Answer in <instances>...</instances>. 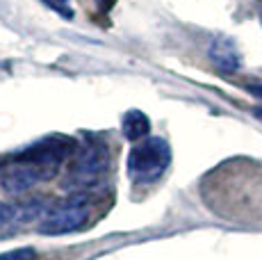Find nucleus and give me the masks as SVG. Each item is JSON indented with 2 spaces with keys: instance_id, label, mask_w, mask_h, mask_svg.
Segmentation results:
<instances>
[{
  "instance_id": "obj_3",
  "label": "nucleus",
  "mask_w": 262,
  "mask_h": 260,
  "mask_svg": "<svg viewBox=\"0 0 262 260\" xmlns=\"http://www.w3.org/2000/svg\"><path fill=\"white\" fill-rule=\"evenodd\" d=\"M171 164V146L162 137H144L128 153V178L135 185H153Z\"/></svg>"
},
{
  "instance_id": "obj_11",
  "label": "nucleus",
  "mask_w": 262,
  "mask_h": 260,
  "mask_svg": "<svg viewBox=\"0 0 262 260\" xmlns=\"http://www.w3.org/2000/svg\"><path fill=\"white\" fill-rule=\"evenodd\" d=\"M96 5H98V9H105V12H107V9L114 5V0H96Z\"/></svg>"
},
{
  "instance_id": "obj_8",
  "label": "nucleus",
  "mask_w": 262,
  "mask_h": 260,
  "mask_svg": "<svg viewBox=\"0 0 262 260\" xmlns=\"http://www.w3.org/2000/svg\"><path fill=\"white\" fill-rule=\"evenodd\" d=\"M0 260H39V256L34 249L21 247V249H12V251L0 253Z\"/></svg>"
},
{
  "instance_id": "obj_1",
  "label": "nucleus",
  "mask_w": 262,
  "mask_h": 260,
  "mask_svg": "<svg viewBox=\"0 0 262 260\" xmlns=\"http://www.w3.org/2000/svg\"><path fill=\"white\" fill-rule=\"evenodd\" d=\"M71 139H43L21 151L0 171V187L12 197L30 192L37 185L50 181L62 167L64 158L71 156Z\"/></svg>"
},
{
  "instance_id": "obj_4",
  "label": "nucleus",
  "mask_w": 262,
  "mask_h": 260,
  "mask_svg": "<svg viewBox=\"0 0 262 260\" xmlns=\"http://www.w3.org/2000/svg\"><path fill=\"white\" fill-rule=\"evenodd\" d=\"M92 206H89V194H71L64 201H57L41 214L39 233L41 235H67L75 233L87 226Z\"/></svg>"
},
{
  "instance_id": "obj_7",
  "label": "nucleus",
  "mask_w": 262,
  "mask_h": 260,
  "mask_svg": "<svg viewBox=\"0 0 262 260\" xmlns=\"http://www.w3.org/2000/svg\"><path fill=\"white\" fill-rule=\"evenodd\" d=\"M148 130H150V121L144 112H139V110L125 112L123 121H121V133L125 135V139H130V142H142L144 137H148Z\"/></svg>"
},
{
  "instance_id": "obj_6",
  "label": "nucleus",
  "mask_w": 262,
  "mask_h": 260,
  "mask_svg": "<svg viewBox=\"0 0 262 260\" xmlns=\"http://www.w3.org/2000/svg\"><path fill=\"white\" fill-rule=\"evenodd\" d=\"M46 210H41V201H34V203H28V206H14V203H5L0 201V231L16 222H23L28 219L30 214H43Z\"/></svg>"
},
{
  "instance_id": "obj_10",
  "label": "nucleus",
  "mask_w": 262,
  "mask_h": 260,
  "mask_svg": "<svg viewBox=\"0 0 262 260\" xmlns=\"http://www.w3.org/2000/svg\"><path fill=\"white\" fill-rule=\"evenodd\" d=\"M246 89H249L253 96H258V98H262V80H255V82H249L246 84Z\"/></svg>"
},
{
  "instance_id": "obj_9",
  "label": "nucleus",
  "mask_w": 262,
  "mask_h": 260,
  "mask_svg": "<svg viewBox=\"0 0 262 260\" xmlns=\"http://www.w3.org/2000/svg\"><path fill=\"white\" fill-rule=\"evenodd\" d=\"M53 12H57L62 18H73V12H71V3L69 0H43Z\"/></svg>"
},
{
  "instance_id": "obj_12",
  "label": "nucleus",
  "mask_w": 262,
  "mask_h": 260,
  "mask_svg": "<svg viewBox=\"0 0 262 260\" xmlns=\"http://www.w3.org/2000/svg\"><path fill=\"white\" fill-rule=\"evenodd\" d=\"M255 117H258V119H262V107H258V110H255Z\"/></svg>"
},
{
  "instance_id": "obj_2",
  "label": "nucleus",
  "mask_w": 262,
  "mask_h": 260,
  "mask_svg": "<svg viewBox=\"0 0 262 260\" xmlns=\"http://www.w3.org/2000/svg\"><path fill=\"white\" fill-rule=\"evenodd\" d=\"M110 169V151L103 142L89 139L80 148H75L67 169L64 187L73 194H89L100 187Z\"/></svg>"
},
{
  "instance_id": "obj_5",
  "label": "nucleus",
  "mask_w": 262,
  "mask_h": 260,
  "mask_svg": "<svg viewBox=\"0 0 262 260\" xmlns=\"http://www.w3.org/2000/svg\"><path fill=\"white\" fill-rule=\"evenodd\" d=\"M208 55L214 62V67L224 73H235L242 67L239 51L235 46V41H230V39H224V37L214 39L208 48Z\"/></svg>"
}]
</instances>
